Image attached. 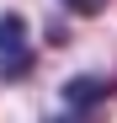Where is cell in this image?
<instances>
[{
  "mask_svg": "<svg viewBox=\"0 0 117 123\" xmlns=\"http://www.w3.org/2000/svg\"><path fill=\"white\" fill-rule=\"evenodd\" d=\"M64 6H69L74 16H96V11H101V6H106V0H64Z\"/></svg>",
  "mask_w": 117,
  "mask_h": 123,
  "instance_id": "obj_3",
  "label": "cell"
},
{
  "mask_svg": "<svg viewBox=\"0 0 117 123\" xmlns=\"http://www.w3.org/2000/svg\"><path fill=\"white\" fill-rule=\"evenodd\" d=\"M32 75V43L21 16H0V80H27Z\"/></svg>",
  "mask_w": 117,
  "mask_h": 123,
  "instance_id": "obj_1",
  "label": "cell"
},
{
  "mask_svg": "<svg viewBox=\"0 0 117 123\" xmlns=\"http://www.w3.org/2000/svg\"><path fill=\"white\" fill-rule=\"evenodd\" d=\"M106 96H112V80L106 75H85V80H69V86H64V102L74 112H96Z\"/></svg>",
  "mask_w": 117,
  "mask_h": 123,
  "instance_id": "obj_2",
  "label": "cell"
}]
</instances>
